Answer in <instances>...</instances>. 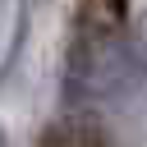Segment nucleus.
Masks as SVG:
<instances>
[{
  "label": "nucleus",
  "instance_id": "f257e3e1",
  "mask_svg": "<svg viewBox=\"0 0 147 147\" xmlns=\"http://www.w3.org/2000/svg\"><path fill=\"white\" fill-rule=\"evenodd\" d=\"M142 87H147V46L133 41L119 28V18L106 23L83 9L69 28L60 101L69 110H106V106H124Z\"/></svg>",
  "mask_w": 147,
  "mask_h": 147
},
{
  "label": "nucleus",
  "instance_id": "20e7f679",
  "mask_svg": "<svg viewBox=\"0 0 147 147\" xmlns=\"http://www.w3.org/2000/svg\"><path fill=\"white\" fill-rule=\"evenodd\" d=\"M138 32H142V46H147V5H142V14H138Z\"/></svg>",
  "mask_w": 147,
  "mask_h": 147
},
{
  "label": "nucleus",
  "instance_id": "7ed1b4c3",
  "mask_svg": "<svg viewBox=\"0 0 147 147\" xmlns=\"http://www.w3.org/2000/svg\"><path fill=\"white\" fill-rule=\"evenodd\" d=\"M110 9H115V18L124 23V14H129V0H110Z\"/></svg>",
  "mask_w": 147,
  "mask_h": 147
},
{
  "label": "nucleus",
  "instance_id": "f03ea898",
  "mask_svg": "<svg viewBox=\"0 0 147 147\" xmlns=\"http://www.w3.org/2000/svg\"><path fill=\"white\" fill-rule=\"evenodd\" d=\"M28 23H32V0H23L18 9H14V23H9V46H5V83L14 78V69H18V60H23V41H28Z\"/></svg>",
  "mask_w": 147,
  "mask_h": 147
}]
</instances>
